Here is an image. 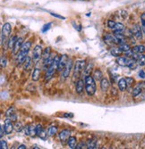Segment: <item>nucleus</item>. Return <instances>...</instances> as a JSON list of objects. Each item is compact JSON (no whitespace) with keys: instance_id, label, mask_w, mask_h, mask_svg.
<instances>
[{"instance_id":"nucleus-1","label":"nucleus","mask_w":145,"mask_h":149,"mask_svg":"<svg viewBox=\"0 0 145 149\" xmlns=\"http://www.w3.org/2000/svg\"><path fill=\"white\" fill-rule=\"evenodd\" d=\"M32 47V42L31 41H26L25 43H23L21 50L18 52V54L16 55V64L17 66H20L22 64H23L24 61L26 60L28 56V54H29V51Z\"/></svg>"},{"instance_id":"nucleus-2","label":"nucleus","mask_w":145,"mask_h":149,"mask_svg":"<svg viewBox=\"0 0 145 149\" xmlns=\"http://www.w3.org/2000/svg\"><path fill=\"white\" fill-rule=\"evenodd\" d=\"M85 81V90L86 93L88 94V96L91 97L96 93V82H95V79L90 76L87 75L84 79Z\"/></svg>"},{"instance_id":"nucleus-3","label":"nucleus","mask_w":145,"mask_h":149,"mask_svg":"<svg viewBox=\"0 0 145 149\" xmlns=\"http://www.w3.org/2000/svg\"><path fill=\"white\" fill-rule=\"evenodd\" d=\"M59 60H60V56H55V58L52 62V63L50 64V66L48 68V71H47V73L45 75V79L46 80H49L53 75L55 74L56 71L57 70L58 68V63H59Z\"/></svg>"},{"instance_id":"nucleus-4","label":"nucleus","mask_w":145,"mask_h":149,"mask_svg":"<svg viewBox=\"0 0 145 149\" xmlns=\"http://www.w3.org/2000/svg\"><path fill=\"white\" fill-rule=\"evenodd\" d=\"M85 67H86V62L84 60H80L75 63L74 69V75H73L74 80L80 78L82 73L84 72Z\"/></svg>"},{"instance_id":"nucleus-5","label":"nucleus","mask_w":145,"mask_h":149,"mask_svg":"<svg viewBox=\"0 0 145 149\" xmlns=\"http://www.w3.org/2000/svg\"><path fill=\"white\" fill-rule=\"evenodd\" d=\"M42 55H43L42 47L39 45H37L33 49V55H32L33 62L35 63H37L39 60H41V58H42Z\"/></svg>"},{"instance_id":"nucleus-6","label":"nucleus","mask_w":145,"mask_h":149,"mask_svg":"<svg viewBox=\"0 0 145 149\" xmlns=\"http://www.w3.org/2000/svg\"><path fill=\"white\" fill-rule=\"evenodd\" d=\"M12 31V27L11 24L6 22L3 25V28H2V33H1V44L3 45L4 43V40L10 35Z\"/></svg>"},{"instance_id":"nucleus-7","label":"nucleus","mask_w":145,"mask_h":149,"mask_svg":"<svg viewBox=\"0 0 145 149\" xmlns=\"http://www.w3.org/2000/svg\"><path fill=\"white\" fill-rule=\"evenodd\" d=\"M132 32H133L134 36L138 39V40H141L142 38V29H141V26H140L139 24H134L133 26V28H132Z\"/></svg>"},{"instance_id":"nucleus-8","label":"nucleus","mask_w":145,"mask_h":149,"mask_svg":"<svg viewBox=\"0 0 145 149\" xmlns=\"http://www.w3.org/2000/svg\"><path fill=\"white\" fill-rule=\"evenodd\" d=\"M72 69H73V60L71 58H69L67 65H65L64 69L63 71V77L64 79H67L70 76V73H71Z\"/></svg>"},{"instance_id":"nucleus-9","label":"nucleus","mask_w":145,"mask_h":149,"mask_svg":"<svg viewBox=\"0 0 145 149\" xmlns=\"http://www.w3.org/2000/svg\"><path fill=\"white\" fill-rule=\"evenodd\" d=\"M4 128H5L6 134H7V135L11 134V133H12V131L14 130V129H15V125H14V123H13V120H12L10 118H7V119L5 120Z\"/></svg>"},{"instance_id":"nucleus-10","label":"nucleus","mask_w":145,"mask_h":149,"mask_svg":"<svg viewBox=\"0 0 145 149\" xmlns=\"http://www.w3.org/2000/svg\"><path fill=\"white\" fill-rule=\"evenodd\" d=\"M68 59L69 57L67 56V55H62L60 56V60H59V63H58V68L57 70L59 72H63L65 65H67V62H68Z\"/></svg>"},{"instance_id":"nucleus-11","label":"nucleus","mask_w":145,"mask_h":149,"mask_svg":"<svg viewBox=\"0 0 145 149\" xmlns=\"http://www.w3.org/2000/svg\"><path fill=\"white\" fill-rule=\"evenodd\" d=\"M84 88H85V81H83V79H79L78 81L76 82V85H75L76 93L82 94Z\"/></svg>"},{"instance_id":"nucleus-12","label":"nucleus","mask_w":145,"mask_h":149,"mask_svg":"<svg viewBox=\"0 0 145 149\" xmlns=\"http://www.w3.org/2000/svg\"><path fill=\"white\" fill-rule=\"evenodd\" d=\"M22 45H23V38H18L17 40H16V43L15 44L14 48H13V54H14V55H17L18 52L21 50Z\"/></svg>"},{"instance_id":"nucleus-13","label":"nucleus","mask_w":145,"mask_h":149,"mask_svg":"<svg viewBox=\"0 0 145 149\" xmlns=\"http://www.w3.org/2000/svg\"><path fill=\"white\" fill-rule=\"evenodd\" d=\"M71 137V131L69 130H63L59 132V139L62 142L67 140Z\"/></svg>"},{"instance_id":"nucleus-14","label":"nucleus","mask_w":145,"mask_h":149,"mask_svg":"<svg viewBox=\"0 0 145 149\" xmlns=\"http://www.w3.org/2000/svg\"><path fill=\"white\" fill-rule=\"evenodd\" d=\"M104 39H105V41H106L107 43H109V44H118V41H117V39H116V38L115 37V35H110V34H107L106 36H105V38H104Z\"/></svg>"},{"instance_id":"nucleus-15","label":"nucleus","mask_w":145,"mask_h":149,"mask_svg":"<svg viewBox=\"0 0 145 149\" xmlns=\"http://www.w3.org/2000/svg\"><path fill=\"white\" fill-rule=\"evenodd\" d=\"M129 57H122V56H119L117 57L116 59V63L120 66H123V67H127L128 65V63H129Z\"/></svg>"},{"instance_id":"nucleus-16","label":"nucleus","mask_w":145,"mask_h":149,"mask_svg":"<svg viewBox=\"0 0 145 149\" xmlns=\"http://www.w3.org/2000/svg\"><path fill=\"white\" fill-rule=\"evenodd\" d=\"M117 85H118V88H119L120 91H125L127 88V86H128L126 80H125V78H122V79H120L119 80H118Z\"/></svg>"},{"instance_id":"nucleus-17","label":"nucleus","mask_w":145,"mask_h":149,"mask_svg":"<svg viewBox=\"0 0 145 149\" xmlns=\"http://www.w3.org/2000/svg\"><path fill=\"white\" fill-rule=\"evenodd\" d=\"M109 87V79H106V78H103L100 80V88H101V90L103 92L107 91Z\"/></svg>"},{"instance_id":"nucleus-18","label":"nucleus","mask_w":145,"mask_h":149,"mask_svg":"<svg viewBox=\"0 0 145 149\" xmlns=\"http://www.w3.org/2000/svg\"><path fill=\"white\" fill-rule=\"evenodd\" d=\"M41 69L39 68H35L33 70V72H32V79L33 81H38L41 78Z\"/></svg>"},{"instance_id":"nucleus-19","label":"nucleus","mask_w":145,"mask_h":149,"mask_svg":"<svg viewBox=\"0 0 145 149\" xmlns=\"http://www.w3.org/2000/svg\"><path fill=\"white\" fill-rule=\"evenodd\" d=\"M143 90H144V89L142 88L141 85L140 83H138V84L135 86V88H134V90H133V97H138L139 95H140Z\"/></svg>"},{"instance_id":"nucleus-20","label":"nucleus","mask_w":145,"mask_h":149,"mask_svg":"<svg viewBox=\"0 0 145 149\" xmlns=\"http://www.w3.org/2000/svg\"><path fill=\"white\" fill-rule=\"evenodd\" d=\"M114 31V33H122L124 31H125V26L123 23H120V22H116L115 28L113 29Z\"/></svg>"},{"instance_id":"nucleus-21","label":"nucleus","mask_w":145,"mask_h":149,"mask_svg":"<svg viewBox=\"0 0 145 149\" xmlns=\"http://www.w3.org/2000/svg\"><path fill=\"white\" fill-rule=\"evenodd\" d=\"M92 77L95 79V80L100 81L103 79V73L99 69H96L94 71V72H93V76H92Z\"/></svg>"},{"instance_id":"nucleus-22","label":"nucleus","mask_w":145,"mask_h":149,"mask_svg":"<svg viewBox=\"0 0 145 149\" xmlns=\"http://www.w3.org/2000/svg\"><path fill=\"white\" fill-rule=\"evenodd\" d=\"M122 51L119 47H114L110 50V54L113 56H116V57H119L122 55Z\"/></svg>"},{"instance_id":"nucleus-23","label":"nucleus","mask_w":145,"mask_h":149,"mask_svg":"<svg viewBox=\"0 0 145 149\" xmlns=\"http://www.w3.org/2000/svg\"><path fill=\"white\" fill-rule=\"evenodd\" d=\"M32 63V58H31L30 56H27V58H26V60H25V61H24V63H23V69H24L25 71L30 70Z\"/></svg>"},{"instance_id":"nucleus-24","label":"nucleus","mask_w":145,"mask_h":149,"mask_svg":"<svg viewBox=\"0 0 145 149\" xmlns=\"http://www.w3.org/2000/svg\"><path fill=\"white\" fill-rule=\"evenodd\" d=\"M57 126H51L48 130V137H53L57 133Z\"/></svg>"},{"instance_id":"nucleus-25","label":"nucleus","mask_w":145,"mask_h":149,"mask_svg":"<svg viewBox=\"0 0 145 149\" xmlns=\"http://www.w3.org/2000/svg\"><path fill=\"white\" fill-rule=\"evenodd\" d=\"M67 144L69 146L70 148H75L76 145H77V139L75 137H70L67 139Z\"/></svg>"},{"instance_id":"nucleus-26","label":"nucleus","mask_w":145,"mask_h":149,"mask_svg":"<svg viewBox=\"0 0 145 149\" xmlns=\"http://www.w3.org/2000/svg\"><path fill=\"white\" fill-rule=\"evenodd\" d=\"M50 56H51V48H50L49 47H46V48L44 49V51H43V55H42V59H43V61L47 60Z\"/></svg>"},{"instance_id":"nucleus-27","label":"nucleus","mask_w":145,"mask_h":149,"mask_svg":"<svg viewBox=\"0 0 145 149\" xmlns=\"http://www.w3.org/2000/svg\"><path fill=\"white\" fill-rule=\"evenodd\" d=\"M133 51L134 53H137V54H143V53H145V47L142 45L135 46L133 47Z\"/></svg>"},{"instance_id":"nucleus-28","label":"nucleus","mask_w":145,"mask_h":149,"mask_svg":"<svg viewBox=\"0 0 145 149\" xmlns=\"http://www.w3.org/2000/svg\"><path fill=\"white\" fill-rule=\"evenodd\" d=\"M137 64H138V63H137V60H136V59L131 58V59L129 60V63H128L127 67H128V68H130V69L133 70V69H135V68H136Z\"/></svg>"},{"instance_id":"nucleus-29","label":"nucleus","mask_w":145,"mask_h":149,"mask_svg":"<svg viewBox=\"0 0 145 149\" xmlns=\"http://www.w3.org/2000/svg\"><path fill=\"white\" fill-rule=\"evenodd\" d=\"M17 37L16 36H14L13 38H10V39L8 40V47L13 49L15 47V44L16 43V40H17Z\"/></svg>"},{"instance_id":"nucleus-30","label":"nucleus","mask_w":145,"mask_h":149,"mask_svg":"<svg viewBox=\"0 0 145 149\" xmlns=\"http://www.w3.org/2000/svg\"><path fill=\"white\" fill-rule=\"evenodd\" d=\"M92 69H93V63H89L88 64H86V67L84 69V73L87 75H90V72L92 71Z\"/></svg>"},{"instance_id":"nucleus-31","label":"nucleus","mask_w":145,"mask_h":149,"mask_svg":"<svg viewBox=\"0 0 145 149\" xmlns=\"http://www.w3.org/2000/svg\"><path fill=\"white\" fill-rule=\"evenodd\" d=\"M87 144V148H90V149H93V148H96V140L95 139H89V141L86 143Z\"/></svg>"},{"instance_id":"nucleus-32","label":"nucleus","mask_w":145,"mask_h":149,"mask_svg":"<svg viewBox=\"0 0 145 149\" xmlns=\"http://www.w3.org/2000/svg\"><path fill=\"white\" fill-rule=\"evenodd\" d=\"M141 26L142 29V32L145 36V13L141 15Z\"/></svg>"},{"instance_id":"nucleus-33","label":"nucleus","mask_w":145,"mask_h":149,"mask_svg":"<svg viewBox=\"0 0 145 149\" xmlns=\"http://www.w3.org/2000/svg\"><path fill=\"white\" fill-rule=\"evenodd\" d=\"M14 114H15V107H10L9 109L6 110V117H12Z\"/></svg>"},{"instance_id":"nucleus-34","label":"nucleus","mask_w":145,"mask_h":149,"mask_svg":"<svg viewBox=\"0 0 145 149\" xmlns=\"http://www.w3.org/2000/svg\"><path fill=\"white\" fill-rule=\"evenodd\" d=\"M119 48L121 49V51L122 52H124V53H126V52H128L129 50H131L132 48L130 47V46L128 45V44H126V43H124V44H121L120 46H119Z\"/></svg>"},{"instance_id":"nucleus-35","label":"nucleus","mask_w":145,"mask_h":149,"mask_svg":"<svg viewBox=\"0 0 145 149\" xmlns=\"http://www.w3.org/2000/svg\"><path fill=\"white\" fill-rule=\"evenodd\" d=\"M30 136L34 138L37 136V130H36V126L34 125H31L30 126Z\"/></svg>"},{"instance_id":"nucleus-36","label":"nucleus","mask_w":145,"mask_h":149,"mask_svg":"<svg viewBox=\"0 0 145 149\" xmlns=\"http://www.w3.org/2000/svg\"><path fill=\"white\" fill-rule=\"evenodd\" d=\"M48 136V132H47L45 130H43L41 133H39V134L38 135V137H39V138H41V139H43V140H45V139H47Z\"/></svg>"},{"instance_id":"nucleus-37","label":"nucleus","mask_w":145,"mask_h":149,"mask_svg":"<svg viewBox=\"0 0 145 149\" xmlns=\"http://www.w3.org/2000/svg\"><path fill=\"white\" fill-rule=\"evenodd\" d=\"M125 80H126V82H127V85H128V86H131V85H133V84L134 83V78L127 77V78H125Z\"/></svg>"},{"instance_id":"nucleus-38","label":"nucleus","mask_w":145,"mask_h":149,"mask_svg":"<svg viewBox=\"0 0 145 149\" xmlns=\"http://www.w3.org/2000/svg\"><path fill=\"white\" fill-rule=\"evenodd\" d=\"M50 27H51V23L49 22V23H47V24H45L44 26H43V28H42V32L43 33H45V32H47L48 31H49V29H50Z\"/></svg>"},{"instance_id":"nucleus-39","label":"nucleus","mask_w":145,"mask_h":149,"mask_svg":"<svg viewBox=\"0 0 145 149\" xmlns=\"http://www.w3.org/2000/svg\"><path fill=\"white\" fill-rule=\"evenodd\" d=\"M0 148H1V149H7L8 148L7 143L5 140H1V141H0Z\"/></svg>"},{"instance_id":"nucleus-40","label":"nucleus","mask_w":145,"mask_h":149,"mask_svg":"<svg viewBox=\"0 0 145 149\" xmlns=\"http://www.w3.org/2000/svg\"><path fill=\"white\" fill-rule=\"evenodd\" d=\"M75 148H77V149L87 148V144H85V143H83V142H81V143H79L78 145H76Z\"/></svg>"},{"instance_id":"nucleus-41","label":"nucleus","mask_w":145,"mask_h":149,"mask_svg":"<svg viewBox=\"0 0 145 149\" xmlns=\"http://www.w3.org/2000/svg\"><path fill=\"white\" fill-rule=\"evenodd\" d=\"M116 22H115V21H112V20H109V22H108V26L109 27L110 29H114L115 28V26H116Z\"/></svg>"},{"instance_id":"nucleus-42","label":"nucleus","mask_w":145,"mask_h":149,"mask_svg":"<svg viewBox=\"0 0 145 149\" xmlns=\"http://www.w3.org/2000/svg\"><path fill=\"white\" fill-rule=\"evenodd\" d=\"M49 13L52 15V16H54L56 18H58V19H61V20H65V17L60 15H57V13H52V12H49Z\"/></svg>"},{"instance_id":"nucleus-43","label":"nucleus","mask_w":145,"mask_h":149,"mask_svg":"<svg viewBox=\"0 0 145 149\" xmlns=\"http://www.w3.org/2000/svg\"><path fill=\"white\" fill-rule=\"evenodd\" d=\"M15 130L18 132V131H21L22 130V123H16L15 125Z\"/></svg>"},{"instance_id":"nucleus-44","label":"nucleus","mask_w":145,"mask_h":149,"mask_svg":"<svg viewBox=\"0 0 145 149\" xmlns=\"http://www.w3.org/2000/svg\"><path fill=\"white\" fill-rule=\"evenodd\" d=\"M6 64H7L6 58L4 57V56H2V58H1V68H5V67L6 66Z\"/></svg>"},{"instance_id":"nucleus-45","label":"nucleus","mask_w":145,"mask_h":149,"mask_svg":"<svg viewBox=\"0 0 145 149\" xmlns=\"http://www.w3.org/2000/svg\"><path fill=\"white\" fill-rule=\"evenodd\" d=\"M36 130H37V136H38V135H39V133H41L44 129H43V127H42L41 124H39V125L36 126Z\"/></svg>"},{"instance_id":"nucleus-46","label":"nucleus","mask_w":145,"mask_h":149,"mask_svg":"<svg viewBox=\"0 0 145 149\" xmlns=\"http://www.w3.org/2000/svg\"><path fill=\"white\" fill-rule=\"evenodd\" d=\"M24 134L26 136H30V126H26L24 128Z\"/></svg>"},{"instance_id":"nucleus-47","label":"nucleus","mask_w":145,"mask_h":149,"mask_svg":"<svg viewBox=\"0 0 145 149\" xmlns=\"http://www.w3.org/2000/svg\"><path fill=\"white\" fill-rule=\"evenodd\" d=\"M138 76L141 78V79H145V72L143 70H141L139 72H138Z\"/></svg>"},{"instance_id":"nucleus-48","label":"nucleus","mask_w":145,"mask_h":149,"mask_svg":"<svg viewBox=\"0 0 145 149\" xmlns=\"http://www.w3.org/2000/svg\"><path fill=\"white\" fill-rule=\"evenodd\" d=\"M5 133H6V131H5L4 126H0V137L3 138V136H4V134H5Z\"/></svg>"},{"instance_id":"nucleus-49","label":"nucleus","mask_w":145,"mask_h":149,"mask_svg":"<svg viewBox=\"0 0 145 149\" xmlns=\"http://www.w3.org/2000/svg\"><path fill=\"white\" fill-rule=\"evenodd\" d=\"M26 147H27V146H26L25 145H20V146H18L19 149H24V148H26Z\"/></svg>"},{"instance_id":"nucleus-50","label":"nucleus","mask_w":145,"mask_h":149,"mask_svg":"<svg viewBox=\"0 0 145 149\" xmlns=\"http://www.w3.org/2000/svg\"><path fill=\"white\" fill-rule=\"evenodd\" d=\"M140 84L141 85L142 88H143V89H145V81H141V82H140Z\"/></svg>"}]
</instances>
